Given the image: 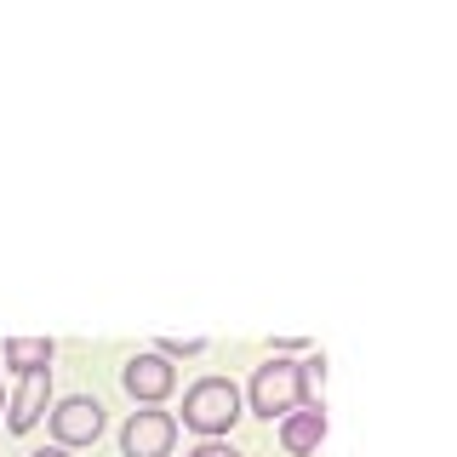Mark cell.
Here are the masks:
<instances>
[{"label":"cell","instance_id":"cell-1","mask_svg":"<svg viewBox=\"0 0 457 457\" xmlns=\"http://www.w3.org/2000/svg\"><path fill=\"white\" fill-rule=\"evenodd\" d=\"M309 400H320L309 389V378H303V361H292V354H269L263 366L252 371V383H246V400L240 406H252L257 418H286V411H297V406H309Z\"/></svg>","mask_w":457,"mask_h":457},{"label":"cell","instance_id":"cell-2","mask_svg":"<svg viewBox=\"0 0 457 457\" xmlns=\"http://www.w3.org/2000/svg\"><path fill=\"white\" fill-rule=\"evenodd\" d=\"M240 418V389L228 378H200L189 383V395H183V423L195 428V435H206V440H218L228 435Z\"/></svg>","mask_w":457,"mask_h":457},{"label":"cell","instance_id":"cell-3","mask_svg":"<svg viewBox=\"0 0 457 457\" xmlns=\"http://www.w3.org/2000/svg\"><path fill=\"white\" fill-rule=\"evenodd\" d=\"M171 446H178V418L161 406H143L126 418L120 428V452L126 457H171Z\"/></svg>","mask_w":457,"mask_h":457},{"label":"cell","instance_id":"cell-4","mask_svg":"<svg viewBox=\"0 0 457 457\" xmlns=\"http://www.w3.org/2000/svg\"><path fill=\"white\" fill-rule=\"evenodd\" d=\"M97 435H104V400L69 395V400H57V406H52V440H57L63 452L92 446Z\"/></svg>","mask_w":457,"mask_h":457},{"label":"cell","instance_id":"cell-5","mask_svg":"<svg viewBox=\"0 0 457 457\" xmlns=\"http://www.w3.org/2000/svg\"><path fill=\"white\" fill-rule=\"evenodd\" d=\"M120 389L137 400V406H161V400L178 389V366L161 361V354H132V361L120 366Z\"/></svg>","mask_w":457,"mask_h":457},{"label":"cell","instance_id":"cell-6","mask_svg":"<svg viewBox=\"0 0 457 457\" xmlns=\"http://www.w3.org/2000/svg\"><path fill=\"white\" fill-rule=\"evenodd\" d=\"M46 400H52V371H23V383H18V395L6 400V428L12 435H29L40 418H46Z\"/></svg>","mask_w":457,"mask_h":457},{"label":"cell","instance_id":"cell-7","mask_svg":"<svg viewBox=\"0 0 457 457\" xmlns=\"http://www.w3.org/2000/svg\"><path fill=\"white\" fill-rule=\"evenodd\" d=\"M320 440H326V406H320V400H309V406H297V411L280 418V446L292 457L320 452Z\"/></svg>","mask_w":457,"mask_h":457},{"label":"cell","instance_id":"cell-8","mask_svg":"<svg viewBox=\"0 0 457 457\" xmlns=\"http://www.w3.org/2000/svg\"><path fill=\"white\" fill-rule=\"evenodd\" d=\"M52 354H57V343L52 337H6V366L18 371H52Z\"/></svg>","mask_w":457,"mask_h":457},{"label":"cell","instance_id":"cell-9","mask_svg":"<svg viewBox=\"0 0 457 457\" xmlns=\"http://www.w3.org/2000/svg\"><path fill=\"white\" fill-rule=\"evenodd\" d=\"M154 354L161 361H195V354H206V337H161Z\"/></svg>","mask_w":457,"mask_h":457},{"label":"cell","instance_id":"cell-10","mask_svg":"<svg viewBox=\"0 0 457 457\" xmlns=\"http://www.w3.org/2000/svg\"><path fill=\"white\" fill-rule=\"evenodd\" d=\"M189 457H240V452L228 446V440H200V446H195Z\"/></svg>","mask_w":457,"mask_h":457},{"label":"cell","instance_id":"cell-11","mask_svg":"<svg viewBox=\"0 0 457 457\" xmlns=\"http://www.w3.org/2000/svg\"><path fill=\"white\" fill-rule=\"evenodd\" d=\"M29 457H69L63 446H40V452H29Z\"/></svg>","mask_w":457,"mask_h":457},{"label":"cell","instance_id":"cell-12","mask_svg":"<svg viewBox=\"0 0 457 457\" xmlns=\"http://www.w3.org/2000/svg\"><path fill=\"white\" fill-rule=\"evenodd\" d=\"M0 406H6V395H0Z\"/></svg>","mask_w":457,"mask_h":457}]
</instances>
